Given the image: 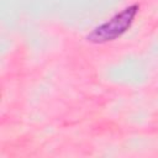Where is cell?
<instances>
[{"instance_id":"1","label":"cell","mask_w":158,"mask_h":158,"mask_svg":"<svg viewBox=\"0 0 158 158\" xmlns=\"http://www.w3.org/2000/svg\"><path fill=\"white\" fill-rule=\"evenodd\" d=\"M137 12H138L137 5H131L123 9L121 12L112 16L109 21L95 27L86 36V40L93 43H105L118 38L131 27Z\"/></svg>"}]
</instances>
